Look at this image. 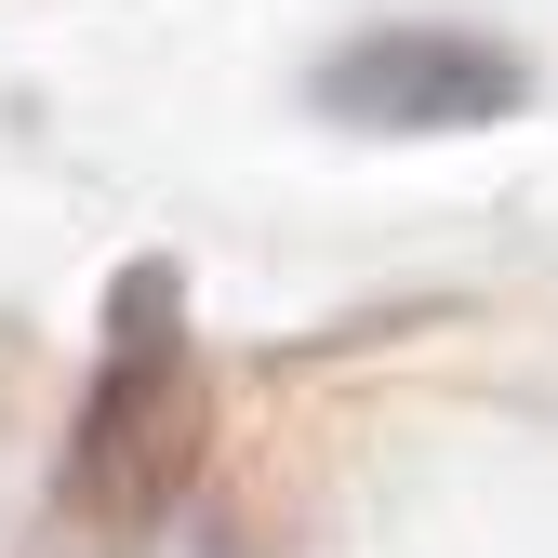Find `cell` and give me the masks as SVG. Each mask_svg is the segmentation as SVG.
Wrapping results in <instances>:
<instances>
[{"label":"cell","mask_w":558,"mask_h":558,"mask_svg":"<svg viewBox=\"0 0 558 558\" xmlns=\"http://www.w3.org/2000/svg\"><path fill=\"white\" fill-rule=\"evenodd\" d=\"M506 94H519V53L506 40H465V27H386V40H345L319 66V107L332 120H386V133L493 120Z\"/></svg>","instance_id":"obj_1"}]
</instances>
